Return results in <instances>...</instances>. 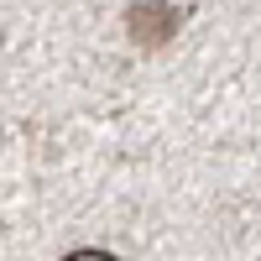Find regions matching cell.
Returning <instances> with one entry per match:
<instances>
[{"label":"cell","instance_id":"cell-2","mask_svg":"<svg viewBox=\"0 0 261 261\" xmlns=\"http://www.w3.org/2000/svg\"><path fill=\"white\" fill-rule=\"evenodd\" d=\"M63 261H120V256H110V251H73V256H63Z\"/></svg>","mask_w":261,"mask_h":261},{"label":"cell","instance_id":"cell-1","mask_svg":"<svg viewBox=\"0 0 261 261\" xmlns=\"http://www.w3.org/2000/svg\"><path fill=\"white\" fill-rule=\"evenodd\" d=\"M125 21H130V37H136V47H162V42L178 32L183 11L172 6V0H136Z\"/></svg>","mask_w":261,"mask_h":261}]
</instances>
